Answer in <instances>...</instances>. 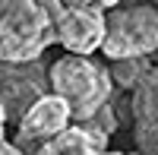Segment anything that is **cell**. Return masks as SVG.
<instances>
[{
	"label": "cell",
	"instance_id": "cell-10",
	"mask_svg": "<svg viewBox=\"0 0 158 155\" xmlns=\"http://www.w3.org/2000/svg\"><path fill=\"white\" fill-rule=\"evenodd\" d=\"M82 127H89V130H98V133H104V136H111L114 130H117V111H114V98L104 105L98 114H92L89 120H82Z\"/></svg>",
	"mask_w": 158,
	"mask_h": 155
},
{
	"label": "cell",
	"instance_id": "cell-1",
	"mask_svg": "<svg viewBox=\"0 0 158 155\" xmlns=\"http://www.w3.org/2000/svg\"><path fill=\"white\" fill-rule=\"evenodd\" d=\"M63 0H0V60L32 63L57 44Z\"/></svg>",
	"mask_w": 158,
	"mask_h": 155
},
{
	"label": "cell",
	"instance_id": "cell-14",
	"mask_svg": "<svg viewBox=\"0 0 158 155\" xmlns=\"http://www.w3.org/2000/svg\"><path fill=\"white\" fill-rule=\"evenodd\" d=\"M0 155H6V139H3V143H0Z\"/></svg>",
	"mask_w": 158,
	"mask_h": 155
},
{
	"label": "cell",
	"instance_id": "cell-17",
	"mask_svg": "<svg viewBox=\"0 0 158 155\" xmlns=\"http://www.w3.org/2000/svg\"><path fill=\"white\" fill-rule=\"evenodd\" d=\"M155 60H158V54H155Z\"/></svg>",
	"mask_w": 158,
	"mask_h": 155
},
{
	"label": "cell",
	"instance_id": "cell-11",
	"mask_svg": "<svg viewBox=\"0 0 158 155\" xmlns=\"http://www.w3.org/2000/svg\"><path fill=\"white\" fill-rule=\"evenodd\" d=\"M120 3L123 0H63V6H82V10H101V13H108Z\"/></svg>",
	"mask_w": 158,
	"mask_h": 155
},
{
	"label": "cell",
	"instance_id": "cell-6",
	"mask_svg": "<svg viewBox=\"0 0 158 155\" xmlns=\"http://www.w3.org/2000/svg\"><path fill=\"white\" fill-rule=\"evenodd\" d=\"M108 35V13L101 10H82V6H63L57 22V44L67 54L89 57L101 51Z\"/></svg>",
	"mask_w": 158,
	"mask_h": 155
},
{
	"label": "cell",
	"instance_id": "cell-9",
	"mask_svg": "<svg viewBox=\"0 0 158 155\" xmlns=\"http://www.w3.org/2000/svg\"><path fill=\"white\" fill-rule=\"evenodd\" d=\"M155 60L152 57H127V60H114L111 76H114V86L117 89H127V92H136L139 82L152 73Z\"/></svg>",
	"mask_w": 158,
	"mask_h": 155
},
{
	"label": "cell",
	"instance_id": "cell-4",
	"mask_svg": "<svg viewBox=\"0 0 158 155\" xmlns=\"http://www.w3.org/2000/svg\"><path fill=\"white\" fill-rule=\"evenodd\" d=\"M48 86H51V70H44L41 60L32 63L0 60V111L6 114V120L19 127L25 111L41 95H48Z\"/></svg>",
	"mask_w": 158,
	"mask_h": 155
},
{
	"label": "cell",
	"instance_id": "cell-8",
	"mask_svg": "<svg viewBox=\"0 0 158 155\" xmlns=\"http://www.w3.org/2000/svg\"><path fill=\"white\" fill-rule=\"evenodd\" d=\"M130 111H133V124L158 127V63L152 67V73L139 82V89L133 92Z\"/></svg>",
	"mask_w": 158,
	"mask_h": 155
},
{
	"label": "cell",
	"instance_id": "cell-15",
	"mask_svg": "<svg viewBox=\"0 0 158 155\" xmlns=\"http://www.w3.org/2000/svg\"><path fill=\"white\" fill-rule=\"evenodd\" d=\"M108 155H127V152H108Z\"/></svg>",
	"mask_w": 158,
	"mask_h": 155
},
{
	"label": "cell",
	"instance_id": "cell-7",
	"mask_svg": "<svg viewBox=\"0 0 158 155\" xmlns=\"http://www.w3.org/2000/svg\"><path fill=\"white\" fill-rule=\"evenodd\" d=\"M108 139L98 130H89L82 124H73L70 130H63L60 136L41 143L32 155H108Z\"/></svg>",
	"mask_w": 158,
	"mask_h": 155
},
{
	"label": "cell",
	"instance_id": "cell-12",
	"mask_svg": "<svg viewBox=\"0 0 158 155\" xmlns=\"http://www.w3.org/2000/svg\"><path fill=\"white\" fill-rule=\"evenodd\" d=\"M6 124H10V120H6V114L0 111V143H3V139H6Z\"/></svg>",
	"mask_w": 158,
	"mask_h": 155
},
{
	"label": "cell",
	"instance_id": "cell-3",
	"mask_svg": "<svg viewBox=\"0 0 158 155\" xmlns=\"http://www.w3.org/2000/svg\"><path fill=\"white\" fill-rule=\"evenodd\" d=\"M101 54L114 60L127 57H155L158 54V6L133 3L108 10V35Z\"/></svg>",
	"mask_w": 158,
	"mask_h": 155
},
{
	"label": "cell",
	"instance_id": "cell-13",
	"mask_svg": "<svg viewBox=\"0 0 158 155\" xmlns=\"http://www.w3.org/2000/svg\"><path fill=\"white\" fill-rule=\"evenodd\" d=\"M6 155H29L25 149H19L16 143H6Z\"/></svg>",
	"mask_w": 158,
	"mask_h": 155
},
{
	"label": "cell",
	"instance_id": "cell-2",
	"mask_svg": "<svg viewBox=\"0 0 158 155\" xmlns=\"http://www.w3.org/2000/svg\"><path fill=\"white\" fill-rule=\"evenodd\" d=\"M51 92L70 105L73 124H82L114 98V76L101 60L67 54L51 63Z\"/></svg>",
	"mask_w": 158,
	"mask_h": 155
},
{
	"label": "cell",
	"instance_id": "cell-16",
	"mask_svg": "<svg viewBox=\"0 0 158 155\" xmlns=\"http://www.w3.org/2000/svg\"><path fill=\"white\" fill-rule=\"evenodd\" d=\"M155 6H158V0H155Z\"/></svg>",
	"mask_w": 158,
	"mask_h": 155
},
{
	"label": "cell",
	"instance_id": "cell-5",
	"mask_svg": "<svg viewBox=\"0 0 158 155\" xmlns=\"http://www.w3.org/2000/svg\"><path fill=\"white\" fill-rule=\"evenodd\" d=\"M70 127H73V111H70V105H67L60 95L48 92V95L38 98L35 105L25 111V117L19 120L16 146L25 149V152L32 155L41 143H48V139L60 136L63 130H70Z\"/></svg>",
	"mask_w": 158,
	"mask_h": 155
}]
</instances>
